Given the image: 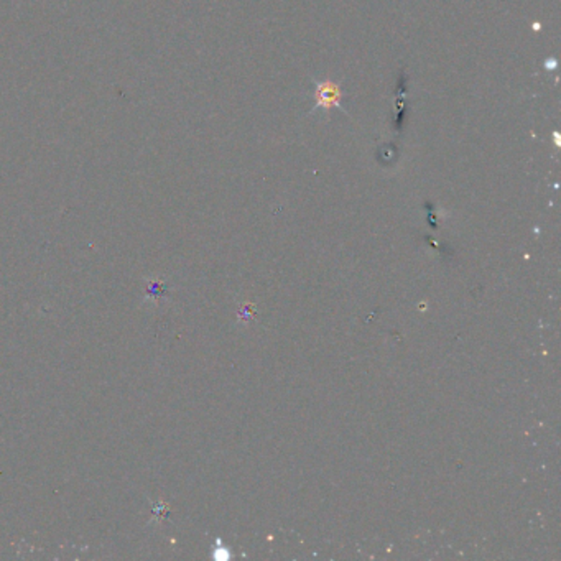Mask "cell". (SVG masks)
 I'll list each match as a JSON object with an SVG mask.
<instances>
[{
	"mask_svg": "<svg viewBox=\"0 0 561 561\" xmlns=\"http://www.w3.org/2000/svg\"><path fill=\"white\" fill-rule=\"evenodd\" d=\"M341 87L339 85H334L331 81H315V107L311 109V112H315L316 109H323L328 116L331 107H337L344 112V109L341 107Z\"/></svg>",
	"mask_w": 561,
	"mask_h": 561,
	"instance_id": "cell-1",
	"label": "cell"
}]
</instances>
